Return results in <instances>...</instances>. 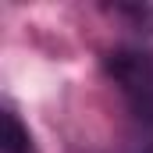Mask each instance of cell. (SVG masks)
I'll return each instance as SVG.
<instances>
[{
  "instance_id": "obj_1",
  "label": "cell",
  "mask_w": 153,
  "mask_h": 153,
  "mask_svg": "<svg viewBox=\"0 0 153 153\" xmlns=\"http://www.w3.org/2000/svg\"><path fill=\"white\" fill-rule=\"evenodd\" d=\"M103 71L125 100L139 153H153V50L117 46L103 57Z\"/></svg>"
},
{
  "instance_id": "obj_2",
  "label": "cell",
  "mask_w": 153,
  "mask_h": 153,
  "mask_svg": "<svg viewBox=\"0 0 153 153\" xmlns=\"http://www.w3.org/2000/svg\"><path fill=\"white\" fill-rule=\"evenodd\" d=\"M0 146H4V153H36L32 132L22 125V117H18L14 107H4V135H0Z\"/></svg>"
}]
</instances>
